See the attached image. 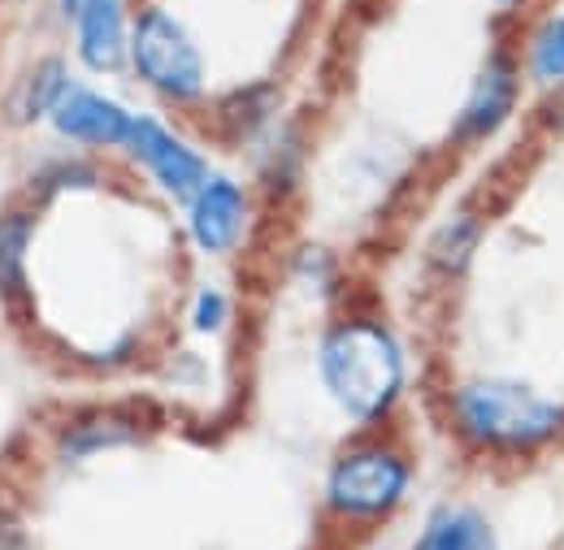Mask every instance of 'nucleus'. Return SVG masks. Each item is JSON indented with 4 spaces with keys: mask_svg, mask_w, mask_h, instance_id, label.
I'll return each mask as SVG.
<instances>
[{
    "mask_svg": "<svg viewBox=\"0 0 564 550\" xmlns=\"http://www.w3.org/2000/svg\"><path fill=\"white\" fill-rule=\"evenodd\" d=\"M452 438L482 460H539L564 442V399L525 377H460L443 395Z\"/></svg>",
    "mask_w": 564,
    "mask_h": 550,
    "instance_id": "nucleus-1",
    "label": "nucleus"
},
{
    "mask_svg": "<svg viewBox=\"0 0 564 550\" xmlns=\"http://www.w3.org/2000/svg\"><path fill=\"white\" fill-rule=\"evenodd\" d=\"M317 377L348 420L378 425L395 413L409 386V355L378 317H344L317 343Z\"/></svg>",
    "mask_w": 564,
    "mask_h": 550,
    "instance_id": "nucleus-2",
    "label": "nucleus"
},
{
    "mask_svg": "<svg viewBox=\"0 0 564 550\" xmlns=\"http://www.w3.org/2000/svg\"><path fill=\"white\" fill-rule=\"evenodd\" d=\"M131 69L140 74L143 87H152L156 96L174 100V105H196L205 100L209 87V66L205 53L192 35V26L165 9V4H143L131 18Z\"/></svg>",
    "mask_w": 564,
    "mask_h": 550,
    "instance_id": "nucleus-3",
    "label": "nucleus"
},
{
    "mask_svg": "<svg viewBox=\"0 0 564 550\" xmlns=\"http://www.w3.org/2000/svg\"><path fill=\"white\" fill-rule=\"evenodd\" d=\"M413 485V464L404 451L387 442H356L348 447L326 477V507L344 520H382L391 516Z\"/></svg>",
    "mask_w": 564,
    "mask_h": 550,
    "instance_id": "nucleus-4",
    "label": "nucleus"
},
{
    "mask_svg": "<svg viewBox=\"0 0 564 550\" xmlns=\"http://www.w3.org/2000/svg\"><path fill=\"white\" fill-rule=\"evenodd\" d=\"M525 66H521V53L517 44H495L487 48V57L478 62L460 105H456V118H452V147L460 152H474L482 143H491L508 131V122L517 118L521 100H525Z\"/></svg>",
    "mask_w": 564,
    "mask_h": 550,
    "instance_id": "nucleus-5",
    "label": "nucleus"
},
{
    "mask_svg": "<svg viewBox=\"0 0 564 550\" xmlns=\"http://www.w3.org/2000/svg\"><path fill=\"white\" fill-rule=\"evenodd\" d=\"M127 152L143 165V174L174 200H192L205 178H209V161L205 152L183 139L170 122H161L156 113H135V127H131V139H127Z\"/></svg>",
    "mask_w": 564,
    "mask_h": 550,
    "instance_id": "nucleus-6",
    "label": "nucleus"
},
{
    "mask_svg": "<svg viewBox=\"0 0 564 550\" xmlns=\"http://www.w3.org/2000/svg\"><path fill=\"white\" fill-rule=\"evenodd\" d=\"M248 221H252L248 191L230 174H209L205 187L187 200V230L205 256H230L243 243Z\"/></svg>",
    "mask_w": 564,
    "mask_h": 550,
    "instance_id": "nucleus-7",
    "label": "nucleus"
},
{
    "mask_svg": "<svg viewBox=\"0 0 564 550\" xmlns=\"http://www.w3.org/2000/svg\"><path fill=\"white\" fill-rule=\"evenodd\" d=\"M74 26V53L91 74H118L131 53L127 0H62Z\"/></svg>",
    "mask_w": 564,
    "mask_h": 550,
    "instance_id": "nucleus-8",
    "label": "nucleus"
},
{
    "mask_svg": "<svg viewBox=\"0 0 564 550\" xmlns=\"http://www.w3.org/2000/svg\"><path fill=\"white\" fill-rule=\"evenodd\" d=\"M53 127L62 139H74L83 147H127L135 113L127 105H118L113 96L74 82L62 96V105L53 109Z\"/></svg>",
    "mask_w": 564,
    "mask_h": 550,
    "instance_id": "nucleus-9",
    "label": "nucleus"
},
{
    "mask_svg": "<svg viewBox=\"0 0 564 550\" xmlns=\"http://www.w3.org/2000/svg\"><path fill=\"white\" fill-rule=\"evenodd\" d=\"M521 66H525V82L539 87L543 96L564 87V0L534 13L525 22V35L517 40Z\"/></svg>",
    "mask_w": 564,
    "mask_h": 550,
    "instance_id": "nucleus-10",
    "label": "nucleus"
},
{
    "mask_svg": "<svg viewBox=\"0 0 564 550\" xmlns=\"http://www.w3.org/2000/svg\"><path fill=\"white\" fill-rule=\"evenodd\" d=\"M413 550H499V534L482 507L452 503L425 520Z\"/></svg>",
    "mask_w": 564,
    "mask_h": 550,
    "instance_id": "nucleus-11",
    "label": "nucleus"
},
{
    "mask_svg": "<svg viewBox=\"0 0 564 550\" xmlns=\"http://www.w3.org/2000/svg\"><path fill=\"white\" fill-rule=\"evenodd\" d=\"M482 234H487L482 212H478V208H456V212L430 234V261H434L443 274L460 277L469 270V261L478 256Z\"/></svg>",
    "mask_w": 564,
    "mask_h": 550,
    "instance_id": "nucleus-12",
    "label": "nucleus"
},
{
    "mask_svg": "<svg viewBox=\"0 0 564 550\" xmlns=\"http://www.w3.org/2000/svg\"><path fill=\"white\" fill-rule=\"evenodd\" d=\"M70 74H66V66L53 57V62H44V66L31 69V78L22 82V91L13 96V113L22 118V122H35V118H53V109L62 105V96L70 91Z\"/></svg>",
    "mask_w": 564,
    "mask_h": 550,
    "instance_id": "nucleus-13",
    "label": "nucleus"
},
{
    "mask_svg": "<svg viewBox=\"0 0 564 550\" xmlns=\"http://www.w3.org/2000/svg\"><path fill=\"white\" fill-rule=\"evenodd\" d=\"M26 239L31 221L26 217H4L0 221V286H22V261H26Z\"/></svg>",
    "mask_w": 564,
    "mask_h": 550,
    "instance_id": "nucleus-14",
    "label": "nucleus"
},
{
    "mask_svg": "<svg viewBox=\"0 0 564 550\" xmlns=\"http://www.w3.org/2000/svg\"><path fill=\"white\" fill-rule=\"evenodd\" d=\"M230 312H235V304H230V295L221 286H200L192 295V330L196 334H209V339L221 334L230 326Z\"/></svg>",
    "mask_w": 564,
    "mask_h": 550,
    "instance_id": "nucleus-15",
    "label": "nucleus"
},
{
    "mask_svg": "<svg viewBox=\"0 0 564 550\" xmlns=\"http://www.w3.org/2000/svg\"><path fill=\"white\" fill-rule=\"evenodd\" d=\"M122 438H131V429H127V425L96 416L91 425H83V429L74 433L70 447H74V455H91V451H100V447H109V442H122Z\"/></svg>",
    "mask_w": 564,
    "mask_h": 550,
    "instance_id": "nucleus-16",
    "label": "nucleus"
},
{
    "mask_svg": "<svg viewBox=\"0 0 564 550\" xmlns=\"http://www.w3.org/2000/svg\"><path fill=\"white\" fill-rule=\"evenodd\" d=\"M539 127L547 131L552 139H564V87L547 96V105L539 109Z\"/></svg>",
    "mask_w": 564,
    "mask_h": 550,
    "instance_id": "nucleus-17",
    "label": "nucleus"
},
{
    "mask_svg": "<svg viewBox=\"0 0 564 550\" xmlns=\"http://www.w3.org/2000/svg\"><path fill=\"white\" fill-rule=\"evenodd\" d=\"M499 18H508V22H521V18H534V9L543 4V0H487Z\"/></svg>",
    "mask_w": 564,
    "mask_h": 550,
    "instance_id": "nucleus-18",
    "label": "nucleus"
}]
</instances>
